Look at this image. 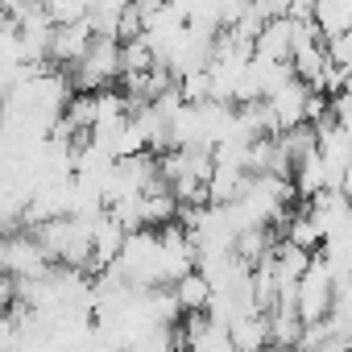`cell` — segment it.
<instances>
[{
  "mask_svg": "<svg viewBox=\"0 0 352 352\" xmlns=\"http://www.w3.org/2000/svg\"><path fill=\"white\" fill-rule=\"evenodd\" d=\"M67 75H71V87H79V91H96V87L116 83L120 79V42L108 34H91L87 50L79 54V63Z\"/></svg>",
  "mask_w": 352,
  "mask_h": 352,
  "instance_id": "obj_1",
  "label": "cell"
},
{
  "mask_svg": "<svg viewBox=\"0 0 352 352\" xmlns=\"http://www.w3.org/2000/svg\"><path fill=\"white\" fill-rule=\"evenodd\" d=\"M87 42H91L87 17H83V21H58V25L50 30V42H46V63L71 71V67L79 63V54L87 50Z\"/></svg>",
  "mask_w": 352,
  "mask_h": 352,
  "instance_id": "obj_2",
  "label": "cell"
},
{
  "mask_svg": "<svg viewBox=\"0 0 352 352\" xmlns=\"http://www.w3.org/2000/svg\"><path fill=\"white\" fill-rule=\"evenodd\" d=\"M253 54L270 58V63H286L290 58V17L286 13L261 21V30L253 34Z\"/></svg>",
  "mask_w": 352,
  "mask_h": 352,
  "instance_id": "obj_3",
  "label": "cell"
},
{
  "mask_svg": "<svg viewBox=\"0 0 352 352\" xmlns=\"http://www.w3.org/2000/svg\"><path fill=\"white\" fill-rule=\"evenodd\" d=\"M228 344L236 352H257L270 348V327H265V311H241L228 319Z\"/></svg>",
  "mask_w": 352,
  "mask_h": 352,
  "instance_id": "obj_4",
  "label": "cell"
},
{
  "mask_svg": "<svg viewBox=\"0 0 352 352\" xmlns=\"http://www.w3.org/2000/svg\"><path fill=\"white\" fill-rule=\"evenodd\" d=\"M170 294H174V302H179L183 315H195V311L208 307L212 286H208V278H204L199 270H187L183 278H174V282H170Z\"/></svg>",
  "mask_w": 352,
  "mask_h": 352,
  "instance_id": "obj_5",
  "label": "cell"
},
{
  "mask_svg": "<svg viewBox=\"0 0 352 352\" xmlns=\"http://www.w3.org/2000/svg\"><path fill=\"white\" fill-rule=\"evenodd\" d=\"M9 307H13V278L0 274V311H9Z\"/></svg>",
  "mask_w": 352,
  "mask_h": 352,
  "instance_id": "obj_6",
  "label": "cell"
}]
</instances>
